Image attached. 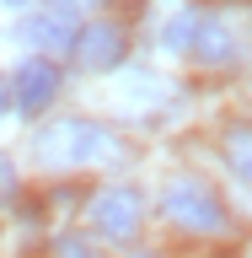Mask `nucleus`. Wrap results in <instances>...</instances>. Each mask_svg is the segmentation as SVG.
<instances>
[{"mask_svg":"<svg viewBox=\"0 0 252 258\" xmlns=\"http://www.w3.org/2000/svg\"><path fill=\"white\" fill-rule=\"evenodd\" d=\"M32 151H38V161H43V167H92V161H124V145L113 140L108 129L80 124V118H64V124L43 129Z\"/></svg>","mask_w":252,"mask_h":258,"instance_id":"f257e3e1","label":"nucleus"},{"mask_svg":"<svg viewBox=\"0 0 252 258\" xmlns=\"http://www.w3.org/2000/svg\"><path fill=\"white\" fill-rule=\"evenodd\" d=\"M161 210H166V221L183 226V231H199V237H209V231H220L225 226V210L220 199L199 183V177H177L172 188L161 194Z\"/></svg>","mask_w":252,"mask_h":258,"instance_id":"f03ea898","label":"nucleus"},{"mask_svg":"<svg viewBox=\"0 0 252 258\" xmlns=\"http://www.w3.org/2000/svg\"><path fill=\"white\" fill-rule=\"evenodd\" d=\"M140 221H145V205H140V194H134V188H102L92 199V226L108 242H134Z\"/></svg>","mask_w":252,"mask_h":258,"instance_id":"7ed1b4c3","label":"nucleus"},{"mask_svg":"<svg viewBox=\"0 0 252 258\" xmlns=\"http://www.w3.org/2000/svg\"><path fill=\"white\" fill-rule=\"evenodd\" d=\"M188 54H199L204 64H231L241 54V6L231 11V22L199 11V27H193V48Z\"/></svg>","mask_w":252,"mask_h":258,"instance_id":"20e7f679","label":"nucleus"},{"mask_svg":"<svg viewBox=\"0 0 252 258\" xmlns=\"http://www.w3.org/2000/svg\"><path fill=\"white\" fill-rule=\"evenodd\" d=\"M54 92H59V70L48 59H27L16 70V81H11V102L22 113H43L48 102H54Z\"/></svg>","mask_w":252,"mask_h":258,"instance_id":"39448f33","label":"nucleus"},{"mask_svg":"<svg viewBox=\"0 0 252 258\" xmlns=\"http://www.w3.org/2000/svg\"><path fill=\"white\" fill-rule=\"evenodd\" d=\"M75 48H80V64L86 70H113V64L124 59V27H113V22H92L86 32H75Z\"/></svg>","mask_w":252,"mask_h":258,"instance_id":"423d86ee","label":"nucleus"},{"mask_svg":"<svg viewBox=\"0 0 252 258\" xmlns=\"http://www.w3.org/2000/svg\"><path fill=\"white\" fill-rule=\"evenodd\" d=\"M16 38L22 43H32V48H48V54H59V48H70L75 43V27H70V16H32V22H22L16 27Z\"/></svg>","mask_w":252,"mask_h":258,"instance_id":"0eeeda50","label":"nucleus"},{"mask_svg":"<svg viewBox=\"0 0 252 258\" xmlns=\"http://www.w3.org/2000/svg\"><path fill=\"white\" fill-rule=\"evenodd\" d=\"M225 167H231L236 183L252 177V135H247V129H231V135H225Z\"/></svg>","mask_w":252,"mask_h":258,"instance_id":"6e6552de","label":"nucleus"},{"mask_svg":"<svg viewBox=\"0 0 252 258\" xmlns=\"http://www.w3.org/2000/svg\"><path fill=\"white\" fill-rule=\"evenodd\" d=\"M193 27H199V11H177L172 22H166V48H172V54H188L193 48Z\"/></svg>","mask_w":252,"mask_h":258,"instance_id":"1a4fd4ad","label":"nucleus"},{"mask_svg":"<svg viewBox=\"0 0 252 258\" xmlns=\"http://www.w3.org/2000/svg\"><path fill=\"white\" fill-rule=\"evenodd\" d=\"M54 258H97V253H92L86 237H59V242H54Z\"/></svg>","mask_w":252,"mask_h":258,"instance_id":"9d476101","label":"nucleus"},{"mask_svg":"<svg viewBox=\"0 0 252 258\" xmlns=\"http://www.w3.org/2000/svg\"><path fill=\"white\" fill-rule=\"evenodd\" d=\"M11 194H16V167H11V156L0 151V205H6Z\"/></svg>","mask_w":252,"mask_h":258,"instance_id":"9b49d317","label":"nucleus"},{"mask_svg":"<svg viewBox=\"0 0 252 258\" xmlns=\"http://www.w3.org/2000/svg\"><path fill=\"white\" fill-rule=\"evenodd\" d=\"M86 0H54V16H70V11H80Z\"/></svg>","mask_w":252,"mask_h":258,"instance_id":"f8f14e48","label":"nucleus"},{"mask_svg":"<svg viewBox=\"0 0 252 258\" xmlns=\"http://www.w3.org/2000/svg\"><path fill=\"white\" fill-rule=\"evenodd\" d=\"M6 102H11V86H6V76H0V113H6Z\"/></svg>","mask_w":252,"mask_h":258,"instance_id":"ddd939ff","label":"nucleus"},{"mask_svg":"<svg viewBox=\"0 0 252 258\" xmlns=\"http://www.w3.org/2000/svg\"><path fill=\"white\" fill-rule=\"evenodd\" d=\"M6 6H22V0H6Z\"/></svg>","mask_w":252,"mask_h":258,"instance_id":"4468645a","label":"nucleus"},{"mask_svg":"<svg viewBox=\"0 0 252 258\" xmlns=\"http://www.w3.org/2000/svg\"><path fill=\"white\" fill-rule=\"evenodd\" d=\"M145 258H161V253H145Z\"/></svg>","mask_w":252,"mask_h":258,"instance_id":"2eb2a0df","label":"nucleus"}]
</instances>
